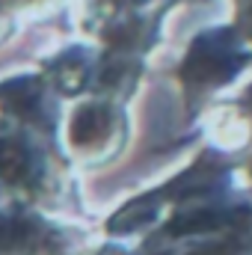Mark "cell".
<instances>
[{
  "mask_svg": "<svg viewBox=\"0 0 252 255\" xmlns=\"http://www.w3.org/2000/svg\"><path fill=\"white\" fill-rule=\"evenodd\" d=\"M232 71V51L223 48L217 39H205L196 45L187 60V74L196 80H217Z\"/></svg>",
  "mask_w": 252,
  "mask_h": 255,
  "instance_id": "6da1fadb",
  "label": "cell"
},
{
  "mask_svg": "<svg viewBox=\"0 0 252 255\" xmlns=\"http://www.w3.org/2000/svg\"><path fill=\"white\" fill-rule=\"evenodd\" d=\"M223 223H226V217H223V214H217V211H190V214H181V217L169 226V232H172V235L211 232V229H220Z\"/></svg>",
  "mask_w": 252,
  "mask_h": 255,
  "instance_id": "7a4b0ae2",
  "label": "cell"
},
{
  "mask_svg": "<svg viewBox=\"0 0 252 255\" xmlns=\"http://www.w3.org/2000/svg\"><path fill=\"white\" fill-rule=\"evenodd\" d=\"M0 172L6 178H12V181L27 178V172H30V154H27V148L18 145V142H3L0 145Z\"/></svg>",
  "mask_w": 252,
  "mask_h": 255,
  "instance_id": "3957f363",
  "label": "cell"
},
{
  "mask_svg": "<svg viewBox=\"0 0 252 255\" xmlns=\"http://www.w3.org/2000/svg\"><path fill=\"white\" fill-rule=\"evenodd\" d=\"M104 128V113L98 107H83L77 116H74V139L86 142V139H95Z\"/></svg>",
  "mask_w": 252,
  "mask_h": 255,
  "instance_id": "277c9868",
  "label": "cell"
}]
</instances>
